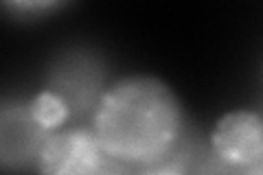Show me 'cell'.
Listing matches in <instances>:
<instances>
[{"mask_svg": "<svg viewBox=\"0 0 263 175\" xmlns=\"http://www.w3.org/2000/svg\"><path fill=\"white\" fill-rule=\"evenodd\" d=\"M92 129L108 158L147 169L167 160L180 145L182 116L162 81L127 77L103 92Z\"/></svg>", "mask_w": 263, "mask_h": 175, "instance_id": "obj_1", "label": "cell"}, {"mask_svg": "<svg viewBox=\"0 0 263 175\" xmlns=\"http://www.w3.org/2000/svg\"><path fill=\"white\" fill-rule=\"evenodd\" d=\"M66 105L70 116L97 110L103 96V70L88 53H68L53 64L48 88Z\"/></svg>", "mask_w": 263, "mask_h": 175, "instance_id": "obj_2", "label": "cell"}, {"mask_svg": "<svg viewBox=\"0 0 263 175\" xmlns=\"http://www.w3.org/2000/svg\"><path fill=\"white\" fill-rule=\"evenodd\" d=\"M105 158L92 127L57 129L42 147L37 171L40 175H90Z\"/></svg>", "mask_w": 263, "mask_h": 175, "instance_id": "obj_3", "label": "cell"}, {"mask_svg": "<svg viewBox=\"0 0 263 175\" xmlns=\"http://www.w3.org/2000/svg\"><path fill=\"white\" fill-rule=\"evenodd\" d=\"M51 134L35 119L29 103H5L0 110V162L15 171L37 164Z\"/></svg>", "mask_w": 263, "mask_h": 175, "instance_id": "obj_4", "label": "cell"}, {"mask_svg": "<svg viewBox=\"0 0 263 175\" xmlns=\"http://www.w3.org/2000/svg\"><path fill=\"white\" fill-rule=\"evenodd\" d=\"M211 151L239 166L263 160V116L250 110L224 114L211 134Z\"/></svg>", "mask_w": 263, "mask_h": 175, "instance_id": "obj_5", "label": "cell"}, {"mask_svg": "<svg viewBox=\"0 0 263 175\" xmlns=\"http://www.w3.org/2000/svg\"><path fill=\"white\" fill-rule=\"evenodd\" d=\"M29 105H31L33 114H35V119L42 123L48 131H55L70 116L68 110H66V105L60 101V96H55L51 90L40 92Z\"/></svg>", "mask_w": 263, "mask_h": 175, "instance_id": "obj_6", "label": "cell"}, {"mask_svg": "<svg viewBox=\"0 0 263 175\" xmlns=\"http://www.w3.org/2000/svg\"><path fill=\"white\" fill-rule=\"evenodd\" d=\"M248 169L250 166L233 164V162L224 160V158H219L217 153L206 151L197 158L186 175H248Z\"/></svg>", "mask_w": 263, "mask_h": 175, "instance_id": "obj_7", "label": "cell"}, {"mask_svg": "<svg viewBox=\"0 0 263 175\" xmlns=\"http://www.w3.org/2000/svg\"><path fill=\"white\" fill-rule=\"evenodd\" d=\"M90 175H138V169H134L129 164H123L119 160H114V158H105Z\"/></svg>", "mask_w": 263, "mask_h": 175, "instance_id": "obj_8", "label": "cell"}, {"mask_svg": "<svg viewBox=\"0 0 263 175\" xmlns=\"http://www.w3.org/2000/svg\"><path fill=\"white\" fill-rule=\"evenodd\" d=\"M138 175H186V173L174 169L169 164H156V166H147V169H138Z\"/></svg>", "mask_w": 263, "mask_h": 175, "instance_id": "obj_9", "label": "cell"}]
</instances>
